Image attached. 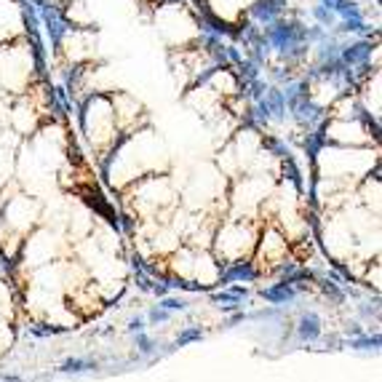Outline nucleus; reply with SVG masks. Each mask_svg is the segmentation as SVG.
<instances>
[{"mask_svg":"<svg viewBox=\"0 0 382 382\" xmlns=\"http://www.w3.org/2000/svg\"><path fill=\"white\" fill-rule=\"evenodd\" d=\"M139 345H142V350H150V342H147L145 337H139Z\"/></svg>","mask_w":382,"mask_h":382,"instance_id":"0eeeda50","label":"nucleus"},{"mask_svg":"<svg viewBox=\"0 0 382 382\" xmlns=\"http://www.w3.org/2000/svg\"><path fill=\"white\" fill-rule=\"evenodd\" d=\"M190 340H201V329H190V331H184L182 337H179V345L190 342Z\"/></svg>","mask_w":382,"mask_h":382,"instance_id":"20e7f679","label":"nucleus"},{"mask_svg":"<svg viewBox=\"0 0 382 382\" xmlns=\"http://www.w3.org/2000/svg\"><path fill=\"white\" fill-rule=\"evenodd\" d=\"M251 275H254V270H249V267H238L230 273V278H251Z\"/></svg>","mask_w":382,"mask_h":382,"instance_id":"39448f33","label":"nucleus"},{"mask_svg":"<svg viewBox=\"0 0 382 382\" xmlns=\"http://www.w3.org/2000/svg\"><path fill=\"white\" fill-rule=\"evenodd\" d=\"M265 297L267 300H289L292 292H289V289H281V292H265Z\"/></svg>","mask_w":382,"mask_h":382,"instance_id":"7ed1b4c3","label":"nucleus"},{"mask_svg":"<svg viewBox=\"0 0 382 382\" xmlns=\"http://www.w3.org/2000/svg\"><path fill=\"white\" fill-rule=\"evenodd\" d=\"M83 366L94 369V363H88V361H70V363H64V371H80Z\"/></svg>","mask_w":382,"mask_h":382,"instance_id":"f03ea898","label":"nucleus"},{"mask_svg":"<svg viewBox=\"0 0 382 382\" xmlns=\"http://www.w3.org/2000/svg\"><path fill=\"white\" fill-rule=\"evenodd\" d=\"M163 307H169V310H182L184 302H182V300H166V302H163Z\"/></svg>","mask_w":382,"mask_h":382,"instance_id":"423d86ee","label":"nucleus"},{"mask_svg":"<svg viewBox=\"0 0 382 382\" xmlns=\"http://www.w3.org/2000/svg\"><path fill=\"white\" fill-rule=\"evenodd\" d=\"M318 318H315V315H307V318L302 321V329H300V334H302V337L305 340H315V337H318Z\"/></svg>","mask_w":382,"mask_h":382,"instance_id":"f257e3e1","label":"nucleus"}]
</instances>
